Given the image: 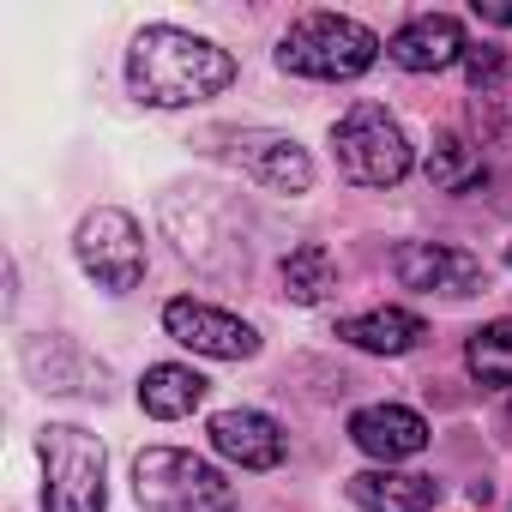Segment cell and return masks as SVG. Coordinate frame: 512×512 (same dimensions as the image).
Here are the masks:
<instances>
[{"mask_svg": "<svg viewBox=\"0 0 512 512\" xmlns=\"http://www.w3.org/2000/svg\"><path fill=\"white\" fill-rule=\"evenodd\" d=\"M235 163H241L247 181H260L272 193H308L314 187V157L290 133H241L235 139Z\"/></svg>", "mask_w": 512, "mask_h": 512, "instance_id": "cell-9", "label": "cell"}, {"mask_svg": "<svg viewBox=\"0 0 512 512\" xmlns=\"http://www.w3.org/2000/svg\"><path fill=\"white\" fill-rule=\"evenodd\" d=\"M211 446L229 464H241V470H272V464H284V428L266 410H247V404L211 416Z\"/></svg>", "mask_w": 512, "mask_h": 512, "instance_id": "cell-10", "label": "cell"}, {"mask_svg": "<svg viewBox=\"0 0 512 512\" xmlns=\"http://www.w3.org/2000/svg\"><path fill=\"white\" fill-rule=\"evenodd\" d=\"M133 494L151 512H235V488L223 482V470L175 446H145L133 458Z\"/></svg>", "mask_w": 512, "mask_h": 512, "instance_id": "cell-4", "label": "cell"}, {"mask_svg": "<svg viewBox=\"0 0 512 512\" xmlns=\"http://www.w3.org/2000/svg\"><path fill=\"white\" fill-rule=\"evenodd\" d=\"M332 290H338V266H332V253H326L320 241L296 247L290 260H284V296H290V302L314 308V302H326Z\"/></svg>", "mask_w": 512, "mask_h": 512, "instance_id": "cell-16", "label": "cell"}, {"mask_svg": "<svg viewBox=\"0 0 512 512\" xmlns=\"http://www.w3.org/2000/svg\"><path fill=\"white\" fill-rule=\"evenodd\" d=\"M386 55H392L404 73H446V67L464 61L470 49H464V25H458V19L422 13V19H410V25L386 43Z\"/></svg>", "mask_w": 512, "mask_h": 512, "instance_id": "cell-11", "label": "cell"}, {"mask_svg": "<svg viewBox=\"0 0 512 512\" xmlns=\"http://www.w3.org/2000/svg\"><path fill=\"white\" fill-rule=\"evenodd\" d=\"M392 272L404 290H422V296H482L488 290V266L464 247H446V241H404L392 253Z\"/></svg>", "mask_w": 512, "mask_h": 512, "instance_id": "cell-7", "label": "cell"}, {"mask_svg": "<svg viewBox=\"0 0 512 512\" xmlns=\"http://www.w3.org/2000/svg\"><path fill=\"white\" fill-rule=\"evenodd\" d=\"M73 247H79V266H85V278H91L97 290H109V296L139 290V278H145V241H139V223H133L121 205L85 211Z\"/></svg>", "mask_w": 512, "mask_h": 512, "instance_id": "cell-6", "label": "cell"}, {"mask_svg": "<svg viewBox=\"0 0 512 512\" xmlns=\"http://www.w3.org/2000/svg\"><path fill=\"white\" fill-rule=\"evenodd\" d=\"M464 362L482 386H512V320H494L482 326L470 344H464Z\"/></svg>", "mask_w": 512, "mask_h": 512, "instance_id": "cell-17", "label": "cell"}, {"mask_svg": "<svg viewBox=\"0 0 512 512\" xmlns=\"http://www.w3.org/2000/svg\"><path fill=\"white\" fill-rule=\"evenodd\" d=\"M332 157L356 187H398L410 175V139L404 127L380 109V103H356L338 127H332Z\"/></svg>", "mask_w": 512, "mask_h": 512, "instance_id": "cell-5", "label": "cell"}, {"mask_svg": "<svg viewBox=\"0 0 512 512\" xmlns=\"http://www.w3.org/2000/svg\"><path fill=\"white\" fill-rule=\"evenodd\" d=\"M374 61H380V37L344 13H308L278 43V67L302 79H362Z\"/></svg>", "mask_w": 512, "mask_h": 512, "instance_id": "cell-2", "label": "cell"}, {"mask_svg": "<svg viewBox=\"0 0 512 512\" xmlns=\"http://www.w3.org/2000/svg\"><path fill=\"white\" fill-rule=\"evenodd\" d=\"M350 500L368 506V512H434L440 506V482L434 476H416V470H356L350 482Z\"/></svg>", "mask_w": 512, "mask_h": 512, "instance_id": "cell-13", "label": "cell"}, {"mask_svg": "<svg viewBox=\"0 0 512 512\" xmlns=\"http://www.w3.org/2000/svg\"><path fill=\"white\" fill-rule=\"evenodd\" d=\"M37 458H43V506L49 512H103L109 506V452L97 434L73 428V422H49L37 434Z\"/></svg>", "mask_w": 512, "mask_h": 512, "instance_id": "cell-3", "label": "cell"}, {"mask_svg": "<svg viewBox=\"0 0 512 512\" xmlns=\"http://www.w3.org/2000/svg\"><path fill=\"white\" fill-rule=\"evenodd\" d=\"M338 338L356 344V350H374V356H404V350H416V344L428 338V326H422V314H410V308H374V314L338 320Z\"/></svg>", "mask_w": 512, "mask_h": 512, "instance_id": "cell-14", "label": "cell"}, {"mask_svg": "<svg viewBox=\"0 0 512 512\" xmlns=\"http://www.w3.org/2000/svg\"><path fill=\"white\" fill-rule=\"evenodd\" d=\"M163 332L175 344H187L193 356H211V362H247L260 356V332H253L247 320L211 308V302H193V296H175L163 308Z\"/></svg>", "mask_w": 512, "mask_h": 512, "instance_id": "cell-8", "label": "cell"}, {"mask_svg": "<svg viewBox=\"0 0 512 512\" xmlns=\"http://www.w3.org/2000/svg\"><path fill=\"white\" fill-rule=\"evenodd\" d=\"M127 85L145 109H193L235 85V55L181 25H145L127 49Z\"/></svg>", "mask_w": 512, "mask_h": 512, "instance_id": "cell-1", "label": "cell"}, {"mask_svg": "<svg viewBox=\"0 0 512 512\" xmlns=\"http://www.w3.org/2000/svg\"><path fill=\"white\" fill-rule=\"evenodd\" d=\"M476 19H488V25H512V0H476Z\"/></svg>", "mask_w": 512, "mask_h": 512, "instance_id": "cell-20", "label": "cell"}, {"mask_svg": "<svg viewBox=\"0 0 512 512\" xmlns=\"http://www.w3.org/2000/svg\"><path fill=\"white\" fill-rule=\"evenodd\" d=\"M350 440H356L368 458L398 464V458H416V452L428 446V422H422L416 410H404V404H368V410L350 416Z\"/></svg>", "mask_w": 512, "mask_h": 512, "instance_id": "cell-12", "label": "cell"}, {"mask_svg": "<svg viewBox=\"0 0 512 512\" xmlns=\"http://www.w3.org/2000/svg\"><path fill=\"white\" fill-rule=\"evenodd\" d=\"M139 404L157 422H181V416H193L205 404V374L199 368H181V362H157L139 380Z\"/></svg>", "mask_w": 512, "mask_h": 512, "instance_id": "cell-15", "label": "cell"}, {"mask_svg": "<svg viewBox=\"0 0 512 512\" xmlns=\"http://www.w3.org/2000/svg\"><path fill=\"white\" fill-rule=\"evenodd\" d=\"M464 73H470V85L488 97V85L506 73V55H500V49H470V55H464Z\"/></svg>", "mask_w": 512, "mask_h": 512, "instance_id": "cell-19", "label": "cell"}, {"mask_svg": "<svg viewBox=\"0 0 512 512\" xmlns=\"http://www.w3.org/2000/svg\"><path fill=\"white\" fill-rule=\"evenodd\" d=\"M428 181H434V187H452V193H470V187L482 181V163H476V151H470L458 133H446V139L428 151Z\"/></svg>", "mask_w": 512, "mask_h": 512, "instance_id": "cell-18", "label": "cell"}]
</instances>
